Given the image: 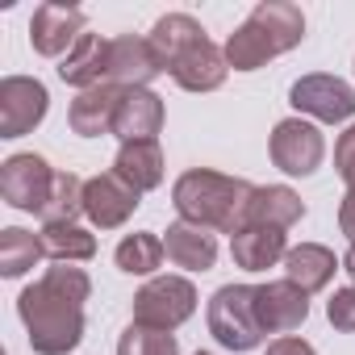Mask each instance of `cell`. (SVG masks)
<instances>
[{"instance_id": "4fadbf2b", "label": "cell", "mask_w": 355, "mask_h": 355, "mask_svg": "<svg viewBox=\"0 0 355 355\" xmlns=\"http://www.w3.org/2000/svg\"><path fill=\"white\" fill-rule=\"evenodd\" d=\"M163 71L167 67H163L159 51L150 46V38H134V34L113 38V46H109V84L113 88H150V80Z\"/></svg>"}, {"instance_id": "d590c367", "label": "cell", "mask_w": 355, "mask_h": 355, "mask_svg": "<svg viewBox=\"0 0 355 355\" xmlns=\"http://www.w3.org/2000/svg\"><path fill=\"white\" fill-rule=\"evenodd\" d=\"M197 355H214V351H197Z\"/></svg>"}, {"instance_id": "52a82bcc", "label": "cell", "mask_w": 355, "mask_h": 355, "mask_svg": "<svg viewBox=\"0 0 355 355\" xmlns=\"http://www.w3.org/2000/svg\"><path fill=\"white\" fill-rule=\"evenodd\" d=\"M268 155L284 175H313L326 159V138H322L318 121L284 117V121H276V130L268 138Z\"/></svg>"}, {"instance_id": "d4e9b609", "label": "cell", "mask_w": 355, "mask_h": 355, "mask_svg": "<svg viewBox=\"0 0 355 355\" xmlns=\"http://www.w3.org/2000/svg\"><path fill=\"white\" fill-rule=\"evenodd\" d=\"M146 38H150V46L159 51V59H163V67H167L175 55H184L193 42H201V38H209V34H205V26H201L193 13H167V17L155 21V30H150Z\"/></svg>"}, {"instance_id": "277c9868", "label": "cell", "mask_w": 355, "mask_h": 355, "mask_svg": "<svg viewBox=\"0 0 355 355\" xmlns=\"http://www.w3.org/2000/svg\"><path fill=\"white\" fill-rule=\"evenodd\" d=\"M197 313V288L189 276H150L134 293V322L150 330H175Z\"/></svg>"}, {"instance_id": "83f0119b", "label": "cell", "mask_w": 355, "mask_h": 355, "mask_svg": "<svg viewBox=\"0 0 355 355\" xmlns=\"http://www.w3.org/2000/svg\"><path fill=\"white\" fill-rule=\"evenodd\" d=\"M226 63L234 67V71H259L268 59H276V51H272V42L251 26V21H243L230 38H226Z\"/></svg>"}, {"instance_id": "d6986e66", "label": "cell", "mask_w": 355, "mask_h": 355, "mask_svg": "<svg viewBox=\"0 0 355 355\" xmlns=\"http://www.w3.org/2000/svg\"><path fill=\"white\" fill-rule=\"evenodd\" d=\"M284 255H288V234L284 230L243 226L239 234H230V259L243 272H268V268L284 263Z\"/></svg>"}, {"instance_id": "9a60e30c", "label": "cell", "mask_w": 355, "mask_h": 355, "mask_svg": "<svg viewBox=\"0 0 355 355\" xmlns=\"http://www.w3.org/2000/svg\"><path fill=\"white\" fill-rule=\"evenodd\" d=\"M109 46H113V38L84 34L67 51V59L59 63V80L71 84V88H80V92H88L96 84H109Z\"/></svg>"}, {"instance_id": "836d02e7", "label": "cell", "mask_w": 355, "mask_h": 355, "mask_svg": "<svg viewBox=\"0 0 355 355\" xmlns=\"http://www.w3.org/2000/svg\"><path fill=\"white\" fill-rule=\"evenodd\" d=\"M338 230L355 243V189H347L343 201H338Z\"/></svg>"}, {"instance_id": "ac0fdd59", "label": "cell", "mask_w": 355, "mask_h": 355, "mask_svg": "<svg viewBox=\"0 0 355 355\" xmlns=\"http://www.w3.org/2000/svg\"><path fill=\"white\" fill-rule=\"evenodd\" d=\"M117 101H121V88H113V84H96V88H88V92H80V96L67 105V125H71V134H80V138L113 134Z\"/></svg>"}, {"instance_id": "e0dca14e", "label": "cell", "mask_w": 355, "mask_h": 355, "mask_svg": "<svg viewBox=\"0 0 355 355\" xmlns=\"http://www.w3.org/2000/svg\"><path fill=\"white\" fill-rule=\"evenodd\" d=\"M163 247H167V259L184 272H209L218 263V234L193 222H171L163 234Z\"/></svg>"}, {"instance_id": "8992f818", "label": "cell", "mask_w": 355, "mask_h": 355, "mask_svg": "<svg viewBox=\"0 0 355 355\" xmlns=\"http://www.w3.org/2000/svg\"><path fill=\"white\" fill-rule=\"evenodd\" d=\"M288 105L297 109V117H309V121H322V125H338V121L355 117V88L347 80H338V76L313 71V76H301L288 88Z\"/></svg>"}, {"instance_id": "9c48e42d", "label": "cell", "mask_w": 355, "mask_h": 355, "mask_svg": "<svg viewBox=\"0 0 355 355\" xmlns=\"http://www.w3.org/2000/svg\"><path fill=\"white\" fill-rule=\"evenodd\" d=\"M142 205V193H134L117 171H101L92 180H84V218L96 230H117L134 218Z\"/></svg>"}, {"instance_id": "5b68a950", "label": "cell", "mask_w": 355, "mask_h": 355, "mask_svg": "<svg viewBox=\"0 0 355 355\" xmlns=\"http://www.w3.org/2000/svg\"><path fill=\"white\" fill-rule=\"evenodd\" d=\"M55 167L34 155V150H17L0 163V197H5L9 209H21V214H42V205L51 201V189H55Z\"/></svg>"}, {"instance_id": "3957f363", "label": "cell", "mask_w": 355, "mask_h": 355, "mask_svg": "<svg viewBox=\"0 0 355 355\" xmlns=\"http://www.w3.org/2000/svg\"><path fill=\"white\" fill-rule=\"evenodd\" d=\"M209 334L226 351H255L263 343V326L255 313V284H222L209 297Z\"/></svg>"}, {"instance_id": "1f68e13d", "label": "cell", "mask_w": 355, "mask_h": 355, "mask_svg": "<svg viewBox=\"0 0 355 355\" xmlns=\"http://www.w3.org/2000/svg\"><path fill=\"white\" fill-rule=\"evenodd\" d=\"M334 171H338V180L347 184V189H355V121L338 134V142H334Z\"/></svg>"}, {"instance_id": "8fae6325", "label": "cell", "mask_w": 355, "mask_h": 355, "mask_svg": "<svg viewBox=\"0 0 355 355\" xmlns=\"http://www.w3.org/2000/svg\"><path fill=\"white\" fill-rule=\"evenodd\" d=\"M255 313H259V326L263 334H293L305 326L309 318V293H301L293 280H268V284H255Z\"/></svg>"}, {"instance_id": "484cf974", "label": "cell", "mask_w": 355, "mask_h": 355, "mask_svg": "<svg viewBox=\"0 0 355 355\" xmlns=\"http://www.w3.org/2000/svg\"><path fill=\"white\" fill-rule=\"evenodd\" d=\"M38 259H42V239L38 234H30L21 226H5V230H0V276H5V280L26 276Z\"/></svg>"}, {"instance_id": "d6a6232c", "label": "cell", "mask_w": 355, "mask_h": 355, "mask_svg": "<svg viewBox=\"0 0 355 355\" xmlns=\"http://www.w3.org/2000/svg\"><path fill=\"white\" fill-rule=\"evenodd\" d=\"M263 355H318V351H313V343H305V338H297V334H284V338L268 343Z\"/></svg>"}, {"instance_id": "2e32d148", "label": "cell", "mask_w": 355, "mask_h": 355, "mask_svg": "<svg viewBox=\"0 0 355 355\" xmlns=\"http://www.w3.org/2000/svg\"><path fill=\"white\" fill-rule=\"evenodd\" d=\"M305 218V201L288 184H259L247 201V222L243 226H268V230H293Z\"/></svg>"}, {"instance_id": "6da1fadb", "label": "cell", "mask_w": 355, "mask_h": 355, "mask_svg": "<svg viewBox=\"0 0 355 355\" xmlns=\"http://www.w3.org/2000/svg\"><path fill=\"white\" fill-rule=\"evenodd\" d=\"M255 184L239 180V175H222L214 167H193L171 184V205L180 222L218 230V234H239L247 222V201Z\"/></svg>"}, {"instance_id": "ffe728a7", "label": "cell", "mask_w": 355, "mask_h": 355, "mask_svg": "<svg viewBox=\"0 0 355 355\" xmlns=\"http://www.w3.org/2000/svg\"><path fill=\"white\" fill-rule=\"evenodd\" d=\"M268 42H272V51L276 55H284V51H293V46H301V38H305V13L293 5V0H259V5L251 9V17H247Z\"/></svg>"}, {"instance_id": "7402d4cb", "label": "cell", "mask_w": 355, "mask_h": 355, "mask_svg": "<svg viewBox=\"0 0 355 355\" xmlns=\"http://www.w3.org/2000/svg\"><path fill=\"white\" fill-rule=\"evenodd\" d=\"M163 146L159 138L155 142H121L117 146V159H113V171L134 189V193H150L163 184Z\"/></svg>"}, {"instance_id": "ba28073f", "label": "cell", "mask_w": 355, "mask_h": 355, "mask_svg": "<svg viewBox=\"0 0 355 355\" xmlns=\"http://www.w3.org/2000/svg\"><path fill=\"white\" fill-rule=\"evenodd\" d=\"M51 109V92L34 76H5L0 80V138H21L42 125Z\"/></svg>"}, {"instance_id": "f546056e", "label": "cell", "mask_w": 355, "mask_h": 355, "mask_svg": "<svg viewBox=\"0 0 355 355\" xmlns=\"http://www.w3.org/2000/svg\"><path fill=\"white\" fill-rule=\"evenodd\" d=\"M42 280H46L55 293H63V297H71V301H80V305L92 297V280H88V272L76 268V263H55V268L42 272Z\"/></svg>"}, {"instance_id": "7c38bea8", "label": "cell", "mask_w": 355, "mask_h": 355, "mask_svg": "<svg viewBox=\"0 0 355 355\" xmlns=\"http://www.w3.org/2000/svg\"><path fill=\"white\" fill-rule=\"evenodd\" d=\"M167 76L180 84L184 92H218L230 76V63H226V51L209 38L193 42L184 55H175L167 63Z\"/></svg>"}, {"instance_id": "4dcf8cb0", "label": "cell", "mask_w": 355, "mask_h": 355, "mask_svg": "<svg viewBox=\"0 0 355 355\" xmlns=\"http://www.w3.org/2000/svg\"><path fill=\"white\" fill-rule=\"evenodd\" d=\"M326 318H330V326H334V330L355 334V284L334 288V297L326 301Z\"/></svg>"}, {"instance_id": "f1b7e54d", "label": "cell", "mask_w": 355, "mask_h": 355, "mask_svg": "<svg viewBox=\"0 0 355 355\" xmlns=\"http://www.w3.org/2000/svg\"><path fill=\"white\" fill-rule=\"evenodd\" d=\"M117 355H180V343H175L171 330H150L130 322L125 334L117 338Z\"/></svg>"}, {"instance_id": "cb8c5ba5", "label": "cell", "mask_w": 355, "mask_h": 355, "mask_svg": "<svg viewBox=\"0 0 355 355\" xmlns=\"http://www.w3.org/2000/svg\"><path fill=\"white\" fill-rule=\"evenodd\" d=\"M163 259H167V247H163V239H159L155 230H134V234H125V239L117 243V251H113V263H117L125 276H155V272L163 268Z\"/></svg>"}, {"instance_id": "44dd1931", "label": "cell", "mask_w": 355, "mask_h": 355, "mask_svg": "<svg viewBox=\"0 0 355 355\" xmlns=\"http://www.w3.org/2000/svg\"><path fill=\"white\" fill-rule=\"evenodd\" d=\"M334 272H343V259H334V251L322 243H297L284 255V280H293L301 293H322Z\"/></svg>"}, {"instance_id": "4316f807", "label": "cell", "mask_w": 355, "mask_h": 355, "mask_svg": "<svg viewBox=\"0 0 355 355\" xmlns=\"http://www.w3.org/2000/svg\"><path fill=\"white\" fill-rule=\"evenodd\" d=\"M84 214V180L76 171H59L55 175V189H51V201L42 205V226H63V222H76Z\"/></svg>"}, {"instance_id": "603a6c76", "label": "cell", "mask_w": 355, "mask_h": 355, "mask_svg": "<svg viewBox=\"0 0 355 355\" xmlns=\"http://www.w3.org/2000/svg\"><path fill=\"white\" fill-rule=\"evenodd\" d=\"M42 255L51 263H88L96 255V234H88L80 222H63V226H42Z\"/></svg>"}, {"instance_id": "7a4b0ae2", "label": "cell", "mask_w": 355, "mask_h": 355, "mask_svg": "<svg viewBox=\"0 0 355 355\" xmlns=\"http://www.w3.org/2000/svg\"><path fill=\"white\" fill-rule=\"evenodd\" d=\"M17 318L38 355H71L84 343V305L55 293L46 280H34L17 297Z\"/></svg>"}, {"instance_id": "30bf717a", "label": "cell", "mask_w": 355, "mask_h": 355, "mask_svg": "<svg viewBox=\"0 0 355 355\" xmlns=\"http://www.w3.org/2000/svg\"><path fill=\"white\" fill-rule=\"evenodd\" d=\"M84 13L71 5H38L30 17V46L42 59H67V51L84 38Z\"/></svg>"}, {"instance_id": "5bb4252c", "label": "cell", "mask_w": 355, "mask_h": 355, "mask_svg": "<svg viewBox=\"0 0 355 355\" xmlns=\"http://www.w3.org/2000/svg\"><path fill=\"white\" fill-rule=\"evenodd\" d=\"M163 121H167V109H163L159 92H150V88H121L117 117H113V134L121 142H155Z\"/></svg>"}, {"instance_id": "e575fe53", "label": "cell", "mask_w": 355, "mask_h": 355, "mask_svg": "<svg viewBox=\"0 0 355 355\" xmlns=\"http://www.w3.org/2000/svg\"><path fill=\"white\" fill-rule=\"evenodd\" d=\"M343 272L355 280V243H351V247H347V255H343Z\"/></svg>"}]
</instances>
